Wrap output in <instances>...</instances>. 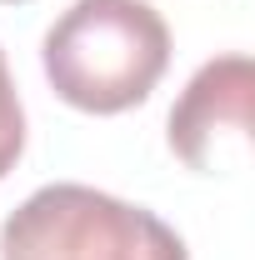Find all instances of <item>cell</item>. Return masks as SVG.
Returning <instances> with one entry per match:
<instances>
[{"mask_svg":"<svg viewBox=\"0 0 255 260\" xmlns=\"http://www.w3.org/2000/svg\"><path fill=\"white\" fill-rule=\"evenodd\" d=\"M20 150H25V110H20V95H15L5 50H0V180L15 170Z\"/></svg>","mask_w":255,"mask_h":260,"instance_id":"obj_4","label":"cell"},{"mask_svg":"<svg viewBox=\"0 0 255 260\" xmlns=\"http://www.w3.org/2000/svg\"><path fill=\"white\" fill-rule=\"evenodd\" d=\"M250 55H215L190 75L170 110V150L190 170L215 175L250 155Z\"/></svg>","mask_w":255,"mask_h":260,"instance_id":"obj_3","label":"cell"},{"mask_svg":"<svg viewBox=\"0 0 255 260\" xmlns=\"http://www.w3.org/2000/svg\"><path fill=\"white\" fill-rule=\"evenodd\" d=\"M0 260H190V250L155 210L55 180L5 215Z\"/></svg>","mask_w":255,"mask_h":260,"instance_id":"obj_2","label":"cell"},{"mask_svg":"<svg viewBox=\"0 0 255 260\" xmlns=\"http://www.w3.org/2000/svg\"><path fill=\"white\" fill-rule=\"evenodd\" d=\"M50 90L85 115L150 100L170 65V25L150 0H75L40 40Z\"/></svg>","mask_w":255,"mask_h":260,"instance_id":"obj_1","label":"cell"},{"mask_svg":"<svg viewBox=\"0 0 255 260\" xmlns=\"http://www.w3.org/2000/svg\"><path fill=\"white\" fill-rule=\"evenodd\" d=\"M0 5H25V0H0Z\"/></svg>","mask_w":255,"mask_h":260,"instance_id":"obj_5","label":"cell"}]
</instances>
